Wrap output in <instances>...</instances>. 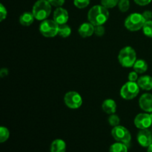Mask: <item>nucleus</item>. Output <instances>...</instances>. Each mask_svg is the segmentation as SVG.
Returning a JSON list of instances; mask_svg holds the SVG:
<instances>
[{
    "label": "nucleus",
    "instance_id": "f257e3e1",
    "mask_svg": "<svg viewBox=\"0 0 152 152\" xmlns=\"http://www.w3.org/2000/svg\"><path fill=\"white\" fill-rule=\"evenodd\" d=\"M109 18V12L108 9L102 4L93 6L88 13V20L94 25H103Z\"/></svg>",
    "mask_w": 152,
    "mask_h": 152
},
{
    "label": "nucleus",
    "instance_id": "f03ea898",
    "mask_svg": "<svg viewBox=\"0 0 152 152\" xmlns=\"http://www.w3.org/2000/svg\"><path fill=\"white\" fill-rule=\"evenodd\" d=\"M51 7L48 0H38L33 6L32 13L37 20H45L51 13Z\"/></svg>",
    "mask_w": 152,
    "mask_h": 152
},
{
    "label": "nucleus",
    "instance_id": "7ed1b4c3",
    "mask_svg": "<svg viewBox=\"0 0 152 152\" xmlns=\"http://www.w3.org/2000/svg\"><path fill=\"white\" fill-rule=\"evenodd\" d=\"M118 60L120 65L125 68L133 67L137 61V53L131 46H126L121 49L118 55Z\"/></svg>",
    "mask_w": 152,
    "mask_h": 152
},
{
    "label": "nucleus",
    "instance_id": "20e7f679",
    "mask_svg": "<svg viewBox=\"0 0 152 152\" xmlns=\"http://www.w3.org/2000/svg\"><path fill=\"white\" fill-rule=\"evenodd\" d=\"M145 20L142 13H133L125 20V27L130 31H137L142 28Z\"/></svg>",
    "mask_w": 152,
    "mask_h": 152
},
{
    "label": "nucleus",
    "instance_id": "39448f33",
    "mask_svg": "<svg viewBox=\"0 0 152 152\" xmlns=\"http://www.w3.org/2000/svg\"><path fill=\"white\" fill-rule=\"evenodd\" d=\"M59 25L51 19H45L41 22L39 25V32L42 36L48 38L58 35Z\"/></svg>",
    "mask_w": 152,
    "mask_h": 152
},
{
    "label": "nucleus",
    "instance_id": "423d86ee",
    "mask_svg": "<svg viewBox=\"0 0 152 152\" xmlns=\"http://www.w3.org/2000/svg\"><path fill=\"white\" fill-rule=\"evenodd\" d=\"M140 88L136 82H127L120 89V96L126 100H131L136 97L140 92Z\"/></svg>",
    "mask_w": 152,
    "mask_h": 152
},
{
    "label": "nucleus",
    "instance_id": "0eeeda50",
    "mask_svg": "<svg viewBox=\"0 0 152 152\" xmlns=\"http://www.w3.org/2000/svg\"><path fill=\"white\" fill-rule=\"evenodd\" d=\"M111 135L117 142H123L129 146L132 140V134L126 128L122 126H117L111 130Z\"/></svg>",
    "mask_w": 152,
    "mask_h": 152
},
{
    "label": "nucleus",
    "instance_id": "6e6552de",
    "mask_svg": "<svg viewBox=\"0 0 152 152\" xmlns=\"http://www.w3.org/2000/svg\"><path fill=\"white\" fill-rule=\"evenodd\" d=\"M64 102L67 107L71 109H77L81 107L83 98L77 91H68L64 96Z\"/></svg>",
    "mask_w": 152,
    "mask_h": 152
},
{
    "label": "nucleus",
    "instance_id": "1a4fd4ad",
    "mask_svg": "<svg viewBox=\"0 0 152 152\" xmlns=\"http://www.w3.org/2000/svg\"><path fill=\"white\" fill-rule=\"evenodd\" d=\"M134 126L139 129H148L152 126V119L149 113H141L134 118Z\"/></svg>",
    "mask_w": 152,
    "mask_h": 152
},
{
    "label": "nucleus",
    "instance_id": "9d476101",
    "mask_svg": "<svg viewBox=\"0 0 152 152\" xmlns=\"http://www.w3.org/2000/svg\"><path fill=\"white\" fill-rule=\"evenodd\" d=\"M137 141L140 145L148 148L152 143V133L148 129H140L137 134Z\"/></svg>",
    "mask_w": 152,
    "mask_h": 152
},
{
    "label": "nucleus",
    "instance_id": "9b49d317",
    "mask_svg": "<svg viewBox=\"0 0 152 152\" xmlns=\"http://www.w3.org/2000/svg\"><path fill=\"white\" fill-rule=\"evenodd\" d=\"M69 19L68 12L66 9L62 7H56V10L53 12V20L59 25L66 24Z\"/></svg>",
    "mask_w": 152,
    "mask_h": 152
},
{
    "label": "nucleus",
    "instance_id": "f8f14e48",
    "mask_svg": "<svg viewBox=\"0 0 152 152\" xmlns=\"http://www.w3.org/2000/svg\"><path fill=\"white\" fill-rule=\"evenodd\" d=\"M139 105L142 111L147 113L152 112V94L145 93L140 96L139 99Z\"/></svg>",
    "mask_w": 152,
    "mask_h": 152
},
{
    "label": "nucleus",
    "instance_id": "ddd939ff",
    "mask_svg": "<svg viewBox=\"0 0 152 152\" xmlns=\"http://www.w3.org/2000/svg\"><path fill=\"white\" fill-rule=\"evenodd\" d=\"M94 25L91 22H85L80 26L78 29L79 34L83 38L91 37L94 34Z\"/></svg>",
    "mask_w": 152,
    "mask_h": 152
},
{
    "label": "nucleus",
    "instance_id": "4468645a",
    "mask_svg": "<svg viewBox=\"0 0 152 152\" xmlns=\"http://www.w3.org/2000/svg\"><path fill=\"white\" fill-rule=\"evenodd\" d=\"M141 89L145 91L152 90V77L149 75L142 76L137 81Z\"/></svg>",
    "mask_w": 152,
    "mask_h": 152
},
{
    "label": "nucleus",
    "instance_id": "2eb2a0df",
    "mask_svg": "<svg viewBox=\"0 0 152 152\" xmlns=\"http://www.w3.org/2000/svg\"><path fill=\"white\" fill-rule=\"evenodd\" d=\"M102 108L105 113L108 114H115L117 111V103L112 99H106L102 102Z\"/></svg>",
    "mask_w": 152,
    "mask_h": 152
},
{
    "label": "nucleus",
    "instance_id": "dca6fc26",
    "mask_svg": "<svg viewBox=\"0 0 152 152\" xmlns=\"http://www.w3.org/2000/svg\"><path fill=\"white\" fill-rule=\"evenodd\" d=\"M66 143L63 140L56 139L50 145V152H65Z\"/></svg>",
    "mask_w": 152,
    "mask_h": 152
},
{
    "label": "nucleus",
    "instance_id": "f3484780",
    "mask_svg": "<svg viewBox=\"0 0 152 152\" xmlns=\"http://www.w3.org/2000/svg\"><path fill=\"white\" fill-rule=\"evenodd\" d=\"M35 17L32 12H25L19 17V22L23 26H30L33 24Z\"/></svg>",
    "mask_w": 152,
    "mask_h": 152
},
{
    "label": "nucleus",
    "instance_id": "a211bd4d",
    "mask_svg": "<svg viewBox=\"0 0 152 152\" xmlns=\"http://www.w3.org/2000/svg\"><path fill=\"white\" fill-rule=\"evenodd\" d=\"M133 68L137 74H143L148 70V64L143 59H137Z\"/></svg>",
    "mask_w": 152,
    "mask_h": 152
},
{
    "label": "nucleus",
    "instance_id": "6ab92c4d",
    "mask_svg": "<svg viewBox=\"0 0 152 152\" xmlns=\"http://www.w3.org/2000/svg\"><path fill=\"white\" fill-rule=\"evenodd\" d=\"M128 146L126 144L120 142H117L110 146L109 152H128Z\"/></svg>",
    "mask_w": 152,
    "mask_h": 152
},
{
    "label": "nucleus",
    "instance_id": "aec40b11",
    "mask_svg": "<svg viewBox=\"0 0 152 152\" xmlns=\"http://www.w3.org/2000/svg\"><path fill=\"white\" fill-rule=\"evenodd\" d=\"M71 34V28L69 25L64 24V25H59V31L58 35L60 36L62 38H67Z\"/></svg>",
    "mask_w": 152,
    "mask_h": 152
},
{
    "label": "nucleus",
    "instance_id": "412c9836",
    "mask_svg": "<svg viewBox=\"0 0 152 152\" xmlns=\"http://www.w3.org/2000/svg\"><path fill=\"white\" fill-rule=\"evenodd\" d=\"M143 34L146 37L152 38V20L146 21L142 27Z\"/></svg>",
    "mask_w": 152,
    "mask_h": 152
},
{
    "label": "nucleus",
    "instance_id": "4be33fe9",
    "mask_svg": "<svg viewBox=\"0 0 152 152\" xmlns=\"http://www.w3.org/2000/svg\"><path fill=\"white\" fill-rule=\"evenodd\" d=\"M9 136H10V132H9L8 129L6 127L1 126L0 128V142L1 143L6 142L8 140Z\"/></svg>",
    "mask_w": 152,
    "mask_h": 152
},
{
    "label": "nucleus",
    "instance_id": "5701e85b",
    "mask_svg": "<svg viewBox=\"0 0 152 152\" xmlns=\"http://www.w3.org/2000/svg\"><path fill=\"white\" fill-rule=\"evenodd\" d=\"M119 10L123 13L128 11L130 7V1L129 0H120L118 3Z\"/></svg>",
    "mask_w": 152,
    "mask_h": 152
},
{
    "label": "nucleus",
    "instance_id": "b1692460",
    "mask_svg": "<svg viewBox=\"0 0 152 152\" xmlns=\"http://www.w3.org/2000/svg\"><path fill=\"white\" fill-rule=\"evenodd\" d=\"M120 0H101V4L107 9L113 8L118 5Z\"/></svg>",
    "mask_w": 152,
    "mask_h": 152
},
{
    "label": "nucleus",
    "instance_id": "393cba45",
    "mask_svg": "<svg viewBox=\"0 0 152 152\" xmlns=\"http://www.w3.org/2000/svg\"><path fill=\"white\" fill-rule=\"evenodd\" d=\"M108 123H109L110 126H113V127H115V126H117L120 125V119L118 116L113 114H110L109 117H108Z\"/></svg>",
    "mask_w": 152,
    "mask_h": 152
},
{
    "label": "nucleus",
    "instance_id": "a878e982",
    "mask_svg": "<svg viewBox=\"0 0 152 152\" xmlns=\"http://www.w3.org/2000/svg\"><path fill=\"white\" fill-rule=\"evenodd\" d=\"M90 4V0H74V4L79 9L86 8Z\"/></svg>",
    "mask_w": 152,
    "mask_h": 152
},
{
    "label": "nucleus",
    "instance_id": "bb28decb",
    "mask_svg": "<svg viewBox=\"0 0 152 152\" xmlns=\"http://www.w3.org/2000/svg\"><path fill=\"white\" fill-rule=\"evenodd\" d=\"M105 30L103 25H96L94 27V34L97 37H102L105 34Z\"/></svg>",
    "mask_w": 152,
    "mask_h": 152
},
{
    "label": "nucleus",
    "instance_id": "cd10ccee",
    "mask_svg": "<svg viewBox=\"0 0 152 152\" xmlns=\"http://www.w3.org/2000/svg\"><path fill=\"white\" fill-rule=\"evenodd\" d=\"M7 15V11L6 7L2 4H0V21L2 22L4 19H6Z\"/></svg>",
    "mask_w": 152,
    "mask_h": 152
},
{
    "label": "nucleus",
    "instance_id": "c85d7f7f",
    "mask_svg": "<svg viewBox=\"0 0 152 152\" xmlns=\"http://www.w3.org/2000/svg\"><path fill=\"white\" fill-rule=\"evenodd\" d=\"M48 2L51 4L52 6L56 7H62V5L65 3V0H48Z\"/></svg>",
    "mask_w": 152,
    "mask_h": 152
},
{
    "label": "nucleus",
    "instance_id": "c756f323",
    "mask_svg": "<svg viewBox=\"0 0 152 152\" xmlns=\"http://www.w3.org/2000/svg\"><path fill=\"white\" fill-rule=\"evenodd\" d=\"M128 79H129V81L130 82H136L137 81L138 78V74L136 72V71H132L129 74V77H128Z\"/></svg>",
    "mask_w": 152,
    "mask_h": 152
},
{
    "label": "nucleus",
    "instance_id": "7c9ffc66",
    "mask_svg": "<svg viewBox=\"0 0 152 152\" xmlns=\"http://www.w3.org/2000/svg\"><path fill=\"white\" fill-rule=\"evenodd\" d=\"M142 14V16H143L144 19H145V22H146V21L151 20L152 19V12L151 10H145Z\"/></svg>",
    "mask_w": 152,
    "mask_h": 152
},
{
    "label": "nucleus",
    "instance_id": "2f4dec72",
    "mask_svg": "<svg viewBox=\"0 0 152 152\" xmlns=\"http://www.w3.org/2000/svg\"><path fill=\"white\" fill-rule=\"evenodd\" d=\"M134 2L136 3L137 4L140 6H145L147 4H150L152 0H134Z\"/></svg>",
    "mask_w": 152,
    "mask_h": 152
},
{
    "label": "nucleus",
    "instance_id": "473e14b6",
    "mask_svg": "<svg viewBox=\"0 0 152 152\" xmlns=\"http://www.w3.org/2000/svg\"><path fill=\"white\" fill-rule=\"evenodd\" d=\"M8 74V70L7 68H1V70L0 71V75L1 77H4L6 76H7Z\"/></svg>",
    "mask_w": 152,
    "mask_h": 152
},
{
    "label": "nucleus",
    "instance_id": "72a5a7b5",
    "mask_svg": "<svg viewBox=\"0 0 152 152\" xmlns=\"http://www.w3.org/2000/svg\"><path fill=\"white\" fill-rule=\"evenodd\" d=\"M147 152H152V143L147 148Z\"/></svg>",
    "mask_w": 152,
    "mask_h": 152
},
{
    "label": "nucleus",
    "instance_id": "f704fd0d",
    "mask_svg": "<svg viewBox=\"0 0 152 152\" xmlns=\"http://www.w3.org/2000/svg\"><path fill=\"white\" fill-rule=\"evenodd\" d=\"M150 114V116H151V119H152V112L151 113H149Z\"/></svg>",
    "mask_w": 152,
    "mask_h": 152
},
{
    "label": "nucleus",
    "instance_id": "c9c22d12",
    "mask_svg": "<svg viewBox=\"0 0 152 152\" xmlns=\"http://www.w3.org/2000/svg\"><path fill=\"white\" fill-rule=\"evenodd\" d=\"M151 127H152V126H151Z\"/></svg>",
    "mask_w": 152,
    "mask_h": 152
}]
</instances>
